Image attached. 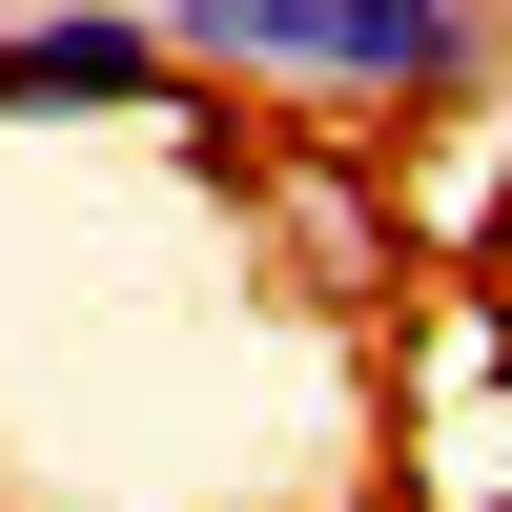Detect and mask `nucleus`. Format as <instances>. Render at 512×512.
<instances>
[{
    "label": "nucleus",
    "instance_id": "1",
    "mask_svg": "<svg viewBox=\"0 0 512 512\" xmlns=\"http://www.w3.org/2000/svg\"><path fill=\"white\" fill-rule=\"evenodd\" d=\"M164 41H185V82H267V103H308L328 144H369V123H451L512 82V21L492 0H144Z\"/></svg>",
    "mask_w": 512,
    "mask_h": 512
},
{
    "label": "nucleus",
    "instance_id": "3",
    "mask_svg": "<svg viewBox=\"0 0 512 512\" xmlns=\"http://www.w3.org/2000/svg\"><path fill=\"white\" fill-rule=\"evenodd\" d=\"M472 308L512 328V205H492V226H472Z\"/></svg>",
    "mask_w": 512,
    "mask_h": 512
},
{
    "label": "nucleus",
    "instance_id": "2",
    "mask_svg": "<svg viewBox=\"0 0 512 512\" xmlns=\"http://www.w3.org/2000/svg\"><path fill=\"white\" fill-rule=\"evenodd\" d=\"M0 123H185V41L144 0H21L0 21Z\"/></svg>",
    "mask_w": 512,
    "mask_h": 512
},
{
    "label": "nucleus",
    "instance_id": "4",
    "mask_svg": "<svg viewBox=\"0 0 512 512\" xmlns=\"http://www.w3.org/2000/svg\"><path fill=\"white\" fill-rule=\"evenodd\" d=\"M0 512H21V492H0Z\"/></svg>",
    "mask_w": 512,
    "mask_h": 512
}]
</instances>
